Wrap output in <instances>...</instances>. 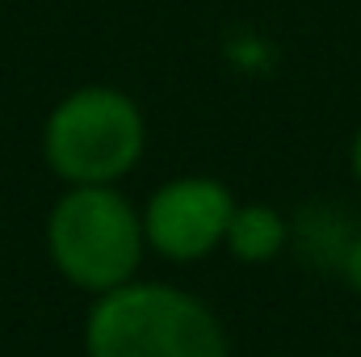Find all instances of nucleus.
<instances>
[{
    "label": "nucleus",
    "mask_w": 361,
    "mask_h": 357,
    "mask_svg": "<svg viewBox=\"0 0 361 357\" xmlns=\"http://www.w3.org/2000/svg\"><path fill=\"white\" fill-rule=\"evenodd\" d=\"M89 357H227L219 320L173 286H118L89 315Z\"/></svg>",
    "instance_id": "nucleus-1"
},
{
    "label": "nucleus",
    "mask_w": 361,
    "mask_h": 357,
    "mask_svg": "<svg viewBox=\"0 0 361 357\" xmlns=\"http://www.w3.org/2000/svg\"><path fill=\"white\" fill-rule=\"evenodd\" d=\"M47 244L63 277L76 286L118 290L139 265L143 227L126 198L105 185H80L51 210Z\"/></svg>",
    "instance_id": "nucleus-2"
},
{
    "label": "nucleus",
    "mask_w": 361,
    "mask_h": 357,
    "mask_svg": "<svg viewBox=\"0 0 361 357\" xmlns=\"http://www.w3.org/2000/svg\"><path fill=\"white\" fill-rule=\"evenodd\" d=\"M143 147L139 109L114 89L72 92L47 122V160L76 185H105L122 177Z\"/></svg>",
    "instance_id": "nucleus-3"
},
{
    "label": "nucleus",
    "mask_w": 361,
    "mask_h": 357,
    "mask_svg": "<svg viewBox=\"0 0 361 357\" xmlns=\"http://www.w3.org/2000/svg\"><path fill=\"white\" fill-rule=\"evenodd\" d=\"M231 214H235L231 193L219 181H173L152 198L147 219H143V236L160 253L189 261V257L210 253L219 240H227Z\"/></svg>",
    "instance_id": "nucleus-4"
},
{
    "label": "nucleus",
    "mask_w": 361,
    "mask_h": 357,
    "mask_svg": "<svg viewBox=\"0 0 361 357\" xmlns=\"http://www.w3.org/2000/svg\"><path fill=\"white\" fill-rule=\"evenodd\" d=\"M281 240H286V227L265 206H244V210L231 214L227 244H231L235 257H244V261H269L273 253L281 248Z\"/></svg>",
    "instance_id": "nucleus-5"
},
{
    "label": "nucleus",
    "mask_w": 361,
    "mask_h": 357,
    "mask_svg": "<svg viewBox=\"0 0 361 357\" xmlns=\"http://www.w3.org/2000/svg\"><path fill=\"white\" fill-rule=\"evenodd\" d=\"M345 273H349V282L361 290V240L349 248V257H345Z\"/></svg>",
    "instance_id": "nucleus-6"
},
{
    "label": "nucleus",
    "mask_w": 361,
    "mask_h": 357,
    "mask_svg": "<svg viewBox=\"0 0 361 357\" xmlns=\"http://www.w3.org/2000/svg\"><path fill=\"white\" fill-rule=\"evenodd\" d=\"M353 169H357V177H361V135H357V143H353Z\"/></svg>",
    "instance_id": "nucleus-7"
}]
</instances>
